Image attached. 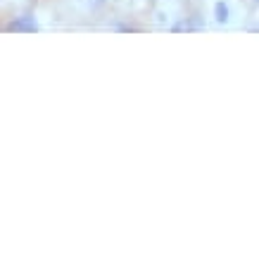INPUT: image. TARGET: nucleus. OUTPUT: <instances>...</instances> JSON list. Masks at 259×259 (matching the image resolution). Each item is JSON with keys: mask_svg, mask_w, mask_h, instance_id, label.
<instances>
[{"mask_svg": "<svg viewBox=\"0 0 259 259\" xmlns=\"http://www.w3.org/2000/svg\"><path fill=\"white\" fill-rule=\"evenodd\" d=\"M5 31H26V33H33V31H38V24H36V19H33L31 15H24V17H19V19H15L12 24H8V26H5Z\"/></svg>", "mask_w": 259, "mask_h": 259, "instance_id": "1", "label": "nucleus"}, {"mask_svg": "<svg viewBox=\"0 0 259 259\" xmlns=\"http://www.w3.org/2000/svg\"><path fill=\"white\" fill-rule=\"evenodd\" d=\"M102 3H105V0H93V5H95V8H98V5H102Z\"/></svg>", "mask_w": 259, "mask_h": 259, "instance_id": "3", "label": "nucleus"}, {"mask_svg": "<svg viewBox=\"0 0 259 259\" xmlns=\"http://www.w3.org/2000/svg\"><path fill=\"white\" fill-rule=\"evenodd\" d=\"M214 12H217V22H228V8L226 5H224V3H217V5H214Z\"/></svg>", "mask_w": 259, "mask_h": 259, "instance_id": "2", "label": "nucleus"}]
</instances>
